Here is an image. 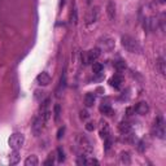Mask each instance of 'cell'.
Returning <instances> with one entry per match:
<instances>
[{
	"instance_id": "obj_1",
	"label": "cell",
	"mask_w": 166,
	"mask_h": 166,
	"mask_svg": "<svg viewBox=\"0 0 166 166\" xmlns=\"http://www.w3.org/2000/svg\"><path fill=\"white\" fill-rule=\"evenodd\" d=\"M121 44L124 49L130 53H141V47L139 42L134 39L130 35H122L121 37Z\"/></svg>"
},
{
	"instance_id": "obj_2",
	"label": "cell",
	"mask_w": 166,
	"mask_h": 166,
	"mask_svg": "<svg viewBox=\"0 0 166 166\" xmlns=\"http://www.w3.org/2000/svg\"><path fill=\"white\" fill-rule=\"evenodd\" d=\"M23 143H25V136H23L22 134H20V132H16L13 135H10V138L8 140L9 147L13 151H18L20 148L23 145Z\"/></svg>"
},
{
	"instance_id": "obj_3",
	"label": "cell",
	"mask_w": 166,
	"mask_h": 166,
	"mask_svg": "<svg viewBox=\"0 0 166 166\" xmlns=\"http://www.w3.org/2000/svg\"><path fill=\"white\" fill-rule=\"evenodd\" d=\"M100 53H101V51H100L99 48H93V49H90L88 52L82 53V61H83V64L88 65L91 62H95L99 58Z\"/></svg>"
},
{
	"instance_id": "obj_4",
	"label": "cell",
	"mask_w": 166,
	"mask_h": 166,
	"mask_svg": "<svg viewBox=\"0 0 166 166\" xmlns=\"http://www.w3.org/2000/svg\"><path fill=\"white\" fill-rule=\"evenodd\" d=\"M97 48L104 52H110L114 48V40L109 37H101L97 42Z\"/></svg>"
},
{
	"instance_id": "obj_5",
	"label": "cell",
	"mask_w": 166,
	"mask_h": 166,
	"mask_svg": "<svg viewBox=\"0 0 166 166\" xmlns=\"http://www.w3.org/2000/svg\"><path fill=\"white\" fill-rule=\"evenodd\" d=\"M77 145H78V148L81 149L82 155L91 153V151H92V147H91L90 140H88L86 136H83V135H79L78 138H77Z\"/></svg>"
},
{
	"instance_id": "obj_6",
	"label": "cell",
	"mask_w": 166,
	"mask_h": 166,
	"mask_svg": "<svg viewBox=\"0 0 166 166\" xmlns=\"http://www.w3.org/2000/svg\"><path fill=\"white\" fill-rule=\"evenodd\" d=\"M153 134H155V136H157V138L160 139H164L165 138V126H164V120L161 117H158L157 120L155 121V124H153Z\"/></svg>"
},
{
	"instance_id": "obj_7",
	"label": "cell",
	"mask_w": 166,
	"mask_h": 166,
	"mask_svg": "<svg viewBox=\"0 0 166 166\" xmlns=\"http://www.w3.org/2000/svg\"><path fill=\"white\" fill-rule=\"evenodd\" d=\"M97 16H99V10L97 8L95 7V8H91L90 10H88V13H87V17H86V23L87 25H90V23H95L97 20Z\"/></svg>"
},
{
	"instance_id": "obj_8",
	"label": "cell",
	"mask_w": 166,
	"mask_h": 166,
	"mask_svg": "<svg viewBox=\"0 0 166 166\" xmlns=\"http://www.w3.org/2000/svg\"><path fill=\"white\" fill-rule=\"evenodd\" d=\"M135 112L138 114H140V116H144V114H147L148 112H149V105H148L145 101H140V103H138V105L135 106Z\"/></svg>"
},
{
	"instance_id": "obj_9",
	"label": "cell",
	"mask_w": 166,
	"mask_h": 166,
	"mask_svg": "<svg viewBox=\"0 0 166 166\" xmlns=\"http://www.w3.org/2000/svg\"><path fill=\"white\" fill-rule=\"evenodd\" d=\"M37 81H38V83H39L40 86H48L49 83H51V77H49L48 73L43 72V73H40L37 77Z\"/></svg>"
},
{
	"instance_id": "obj_10",
	"label": "cell",
	"mask_w": 166,
	"mask_h": 166,
	"mask_svg": "<svg viewBox=\"0 0 166 166\" xmlns=\"http://www.w3.org/2000/svg\"><path fill=\"white\" fill-rule=\"evenodd\" d=\"M109 83H110L112 87H114V88H117V90H120L121 86H122V77L118 75V74L117 75H113L109 79Z\"/></svg>"
},
{
	"instance_id": "obj_11",
	"label": "cell",
	"mask_w": 166,
	"mask_h": 166,
	"mask_svg": "<svg viewBox=\"0 0 166 166\" xmlns=\"http://www.w3.org/2000/svg\"><path fill=\"white\" fill-rule=\"evenodd\" d=\"M100 136H101L103 139H105V138H108V136H109V126H108V122H105V121L100 122Z\"/></svg>"
},
{
	"instance_id": "obj_12",
	"label": "cell",
	"mask_w": 166,
	"mask_h": 166,
	"mask_svg": "<svg viewBox=\"0 0 166 166\" xmlns=\"http://www.w3.org/2000/svg\"><path fill=\"white\" fill-rule=\"evenodd\" d=\"M65 86H66V73L65 70L62 72V75H61V79H60V85H58V88H57V96L60 97L62 91L65 90Z\"/></svg>"
},
{
	"instance_id": "obj_13",
	"label": "cell",
	"mask_w": 166,
	"mask_h": 166,
	"mask_svg": "<svg viewBox=\"0 0 166 166\" xmlns=\"http://www.w3.org/2000/svg\"><path fill=\"white\" fill-rule=\"evenodd\" d=\"M118 130H120V132L122 135L131 134V126H130V123H127V122H121L118 124Z\"/></svg>"
},
{
	"instance_id": "obj_14",
	"label": "cell",
	"mask_w": 166,
	"mask_h": 166,
	"mask_svg": "<svg viewBox=\"0 0 166 166\" xmlns=\"http://www.w3.org/2000/svg\"><path fill=\"white\" fill-rule=\"evenodd\" d=\"M106 12H108V16L110 20H114L116 17V5L113 2H109L108 5H106Z\"/></svg>"
},
{
	"instance_id": "obj_15",
	"label": "cell",
	"mask_w": 166,
	"mask_h": 166,
	"mask_svg": "<svg viewBox=\"0 0 166 166\" xmlns=\"http://www.w3.org/2000/svg\"><path fill=\"white\" fill-rule=\"evenodd\" d=\"M95 100H96V96H95V93H92V92H88V93H86V96H85V104H86V106H92L93 105V103H95Z\"/></svg>"
},
{
	"instance_id": "obj_16",
	"label": "cell",
	"mask_w": 166,
	"mask_h": 166,
	"mask_svg": "<svg viewBox=\"0 0 166 166\" xmlns=\"http://www.w3.org/2000/svg\"><path fill=\"white\" fill-rule=\"evenodd\" d=\"M38 164H39V160H38V157L35 156V155L29 156V157L25 160V165H26V166H37Z\"/></svg>"
},
{
	"instance_id": "obj_17",
	"label": "cell",
	"mask_w": 166,
	"mask_h": 166,
	"mask_svg": "<svg viewBox=\"0 0 166 166\" xmlns=\"http://www.w3.org/2000/svg\"><path fill=\"white\" fill-rule=\"evenodd\" d=\"M18 161H20L18 151H13L9 156V162H10V165H16V164H18Z\"/></svg>"
},
{
	"instance_id": "obj_18",
	"label": "cell",
	"mask_w": 166,
	"mask_h": 166,
	"mask_svg": "<svg viewBox=\"0 0 166 166\" xmlns=\"http://www.w3.org/2000/svg\"><path fill=\"white\" fill-rule=\"evenodd\" d=\"M103 69H104V66L100 62H93V65H92V72H93V74H101L103 73Z\"/></svg>"
},
{
	"instance_id": "obj_19",
	"label": "cell",
	"mask_w": 166,
	"mask_h": 166,
	"mask_svg": "<svg viewBox=\"0 0 166 166\" xmlns=\"http://www.w3.org/2000/svg\"><path fill=\"white\" fill-rule=\"evenodd\" d=\"M120 161L121 164H124V165H128L130 164V155L128 152H122L120 155Z\"/></svg>"
},
{
	"instance_id": "obj_20",
	"label": "cell",
	"mask_w": 166,
	"mask_h": 166,
	"mask_svg": "<svg viewBox=\"0 0 166 166\" xmlns=\"http://www.w3.org/2000/svg\"><path fill=\"white\" fill-rule=\"evenodd\" d=\"M157 69H158V72L161 73L162 75H165L166 69H165V61H164V58H158V61H157Z\"/></svg>"
},
{
	"instance_id": "obj_21",
	"label": "cell",
	"mask_w": 166,
	"mask_h": 166,
	"mask_svg": "<svg viewBox=\"0 0 166 166\" xmlns=\"http://www.w3.org/2000/svg\"><path fill=\"white\" fill-rule=\"evenodd\" d=\"M100 112H101V113L103 114H110L112 113V108H110V105L109 104H101V105H100Z\"/></svg>"
},
{
	"instance_id": "obj_22",
	"label": "cell",
	"mask_w": 166,
	"mask_h": 166,
	"mask_svg": "<svg viewBox=\"0 0 166 166\" xmlns=\"http://www.w3.org/2000/svg\"><path fill=\"white\" fill-rule=\"evenodd\" d=\"M57 161L58 162H64L65 161V152L62 151L61 147L57 148Z\"/></svg>"
},
{
	"instance_id": "obj_23",
	"label": "cell",
	"mask_w": 166,
	"mask_h": 166,
	"mask_svg": "<svg viewBox=\"0 0 166 166\" xmlns=\"http://www.w3.org/2000/svg\"><path fill=\"white\" fill-rule=\"evenodd\" d=\"M83 165H99V161H97L96 158H88V157H85Z\"/></svg>"
},
{
	"instance_id": "obj_24",
	"label": "cell",
	"mask_w": 166,
	"mask_h": 166,
	"mask_svg": "<svg viewBox=\"0 0 166 166\" xmlns=\"http://www.w3.org/2000/svg\"><path fill=\"white\" fill-rule=\"evenodd\" d=\"M116 68H117L118 72H122V70L126 69V64H124L123 61H117L116 62Z\"/></svg>"
},
{
	"instance_id": "obj_25",
	"label": "cell",
	"mask_w": 166,
	"mask_h": 166,
	"mask_svg": "<svg viewBox=\"0 0 166 166\" xmlns=\"http://www.w3.org/2000/svg\"><path fill=\"white\" fill-rule=\"evenodd\" d=\"M60 105L58 104H56L55 105V121L56 122H58V120H60Z\"/></svg>"
},
{
	"instance_id": "obj_26",
	"label": "cell",
	"mask_w": 166,
	"mask_h": 166,
	"mask_svg": "<svg viewBox=\"0 0 166 166\" xmlns=\"http://www.w3.org/2000/svg\"><path fill=\"white\" fill-rule=\"evenodd\" d=\"M104 140H105V151L108 152V151L110 149V147H112V139L108 136V138H105Z\"/></svg>"
},
{
	"instance_id": "obj_27",
	"label": "cell",
	"mask_w": 166,
	"mask_h": 166,
	"mask_svg": "<svg viewBox=\"0 0 166 166\" xmlns=\"http://www.w3.org/2000/svg\"><path fill=\"white\" fill-rule=\"evenodd\" d=\"M64 134H65V127L62 126V127L58 128V131H57V139L60 140V139L62 138V136H64Z\"/></svg>"
},
{
	"instance_id": "obj_28",
	"label": "cell",
	"mask_w": 166,
	"mask_h": 166,
	"mask_svg": "<svg viewBox=\"0 0 166 166\" xmlns=\"http://www.w3.org/2000/svg\"><path fill=\"white\" fill-rule=\"evenodd\" d=\"M95 128H96V126H95V123H92V122H88L86 124V130H87V131H93Z\"/></svg>"
},
{
	"instance_id": "obj_29",
	"label": "cell",
	"mask_w": 166,
	"mask_h": 166,
	"mask_svg": "<svg viewBox=\"0 0 166 166\" xmlns=\"http://www.w3.org/2000/svg\"><path fill=\"white\" fill-rule=\"evenodd\" d=\"M43 96H44V92H40V91H37V92H35V99L39 100V101H40L42 99H43Z\"/></svg>"
},
{
	"instance_id": "obj_30",
	"label": "cell",
	"mask_w": 166,
	"mask_h": 166,
	"mask_svg": "<svg viewBox=\"0 0 166 166\" xmlns=\"http://www.w3.org/2000/svg\"><path fill=\"white\" fill-rule=\"evenodd\" d=\"M77 20H78V18H77V9L74 8L73 12H72V22L73 23H77Z\"/></svg>"
},
{
	"instance_id": "obj_31",
	"label": "cell",
	"mask_w": 166,
	"mask_h": 166,
	"mask_svg": "<svg viewBox=\"0 0 166 166\" xmlns=\"http://www.w3.org/2000/svg\"><path fill=\"white\" fill-rule=\"evenodd\" d=\"M88 117H90V114H88L86 110H82L81 112V118H82V120H87Z\"/></svg>"
},
{
	"instance_id": "obj_32",
	"label": "cell",
	"mask_w": 166,
	"mask_h": 166,
	"mask_svg": "<svg viewBox=\"0 0 166 166\" xmlns=\"http://www.w3.org/2000/svg\"><path fill=\"white\" fill-rule=\"evenodd\" d=\"M44 165H45V166H48V165H53V156H52V155H51V156H49V158L44 162Z\"/></svg>"
},
{
	"instance_id": "obj_33",
	"label": "cell",
	"mask_w": 166,
	"mask_h": 166,
	"mask_svg": "<svg viewBox=\"0 0 166 166\" xmlns=\"http://www.w3.org/2000/svg\"><path fill=\"white\" fill-rule=\"evenodd\" d=\"M86 2H87V4H90V3L92 2V0H86Z\"/></svg>"
},
{
	"instance_id": "obj_34",
	"label": "cell",
	"mask_w": 166,
	"mask_h": 166,
	"mask_svg": "<svg viewBox=\"0 0 166 166\" xmlns=\"http://www.w3.org/2000/svg\"><path fill=\"white\" fill-rule=\"evenodd\" d=\"M160 3H161V4H164V3H165V0H160Z\"/></svg>"
}]
</instances>
